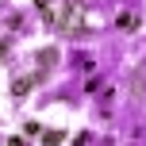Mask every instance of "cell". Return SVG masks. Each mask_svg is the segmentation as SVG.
<instances>
[{"instance_id":"5b68a950","label":"cell","mask_w":146,"mask_h":146,"mask_svg":"<svg viewBox=\"0 0 146 146\" xmlns=\"http://www.w3.org/2000/svg\"><path fill=\"white\" fill-rule=\"evenodd\" d=\"M38 139H42V146H62V139H66V131H42Z\"/></svg>"},{"instance_id":"7a4b0ae2","label":"cell","mask_w":146,"mask_h":146,"mask_svg":"<svg viewBox=\"0 0 146 146\" xmlns=\"http://www.w3.org/2000/svg\"><path fill=\"white\" fill-rule=\"evenodd\" d=\"M46 73H35V77H15L12 81V96H27L31 88H35V81H42Z\"/></svg>"},{"instance_id":"52a82bcc","label":"cell","mask_w":146,"mask_h":146,"mask_svg":"<svg viewBox=\"0 0 146 146\" xmlns=\"http://www.w3.org/2000/svg\"><path fill=\"white\" fill-rule=\"evenodd\" d=\"M8 146H27V139H23V135H15V139L8 142Z\"/></svg>"},{"instance_id":"6da1fadb","label":"cell","mask_w":146,"mask_h":146,"mask_svg":"<svg viewBox=\"0 0 146 146\" xmlns=\"http://www.w3.org/2000/svg\"><path fill=\"white\" fill-rule=\"evenodd\" d=\"M54 23H58L62 35L81 31L85 27V4H81V0H66V4H62V15H54Z\"/></svg>"},{"instance_id":"ba28073f","label":"cell","mask_w":146,"mask_h":146,"mask_svg":"<svg viewBox=\"0 0 146 146\" xmlns=\"http://www.w3.org/2000/svg\"><path fill=\"white\" fill-rule=\"evenodd\" d=\"M4 54H8V42H0V58H4Z\"/></svg>"},{"instance_id":"277c9868","label":"cell","mask_w":146,"mask_h":146,"mask_svg":"<svg viewBox=\"0 0 146 146\" xmlns=\"http://www.w3.org/2000/svg\"><path fill=\"white\" fill-rule=\"evenodd\" d=\"M54 62H58V50H54V46L38 54V69H42V73H50V69H54Z\"/></svg>"},{"instance_id":"3957f363","label":"cell","mask_w":146,"mask_h":146,"mask_svg":"<svg viewBox=\"0 0 146 146\" xmlns=\"http://www.w3.org/2000/svg\"><path fill=\"white\" fill-rule=\"evenodd\" d=\"M131 92H135V96H142V92H146V66L135 69V77H131Z\"/></svg>"},{"instance_id":"8992f818","label":"cell","mask_w":146,"mask_h":146,"mask_svg":"<svg viewBox=\"0 0 146 146\" xmlns=\"http://www.w3.org/2000/svg\"><path fill=\"white\" fill-rule=\"evenodd\" d=\"M135 23H139V19H135V15H131V12H123V15H119V27H123V31H131V27H135Z\"/></svg>"}]
</instances>
